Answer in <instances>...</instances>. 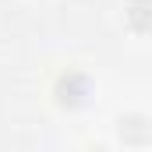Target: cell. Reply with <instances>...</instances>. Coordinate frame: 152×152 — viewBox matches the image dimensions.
Returning <instances> with one entry per match:
<instances>
[{
  "instance_id": "cell-1",
  "label": "cell",
  "mask_w": 152,
  "mask_h": 152,
  "mask_svg": "<svg viewBox=\"0 0 152 152\" xmlns=\"http://www.w3.org/2000/svg\"><path fill=\"white\" fill-rule=\"evenodd\" d=\"M92 96H96V85L81 71H64L53 81V99H57L60 110H85L92 103Z\"/></svg>"
},
{
  "instance_id": "cell-2",
  "label": "cell",
  "mask_w": 152,
  "mask_h": 152,
  "mask_svg": "<svg viewBox=\"0 0 152 152\" xmlns=\"http://www.w3.org/2000/svg\"><path fill=\"white\" fill-rule=\"evenodd\" d=\"M120 138L127 145H145L152 138V127L142 113H131V117H120Z\"/></svg>"
},
{
  "instance_id": "cell-3",
  "label": "cell",
  "mask_w": 152,
  "mask_h": 152,
  "mask_svg": "<svg viewBox=\"0 0 152 152\" xmlns=\"http://www.w3.org/2000/svg\"><path fill=\"white\" fill-rule=\"evenodd\" d=\"M145 11H149V0H134L131 4V25H134V32H149V21H145Z\"/></svg>"
}]
</instances>
